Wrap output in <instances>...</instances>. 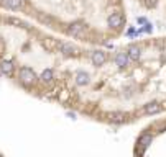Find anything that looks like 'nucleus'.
<instances>
[{
    "label": "nucleus",
    "mask_w": 166,
    "mask_h": 157,
    "mask_svg": "<svg viewBox=\"0 0 166 157\" xmlns=\"http://www.w3.org/2000/svg\"><path fill=\"white\" fill-rule=\"evenodd\" d=\"M2 10L89 46L110 44L127 25L122 0H2Z\"/></svg>",
    "instance_id": "obj_1"
},
{
    "label": "nucleus",
    "mask_w": 166,
    "mask_h": 157,
    "mask_svg": "<svg viewBox=\"0 0 166 157\" xmlns=\"http://www.w3.org/2000/svg\"><path fill=\"white\" fill-rule=\"evenodd\" d=\"M0 3H2V0H0Z\"/></svg>",
    "instance_id": "obj_2"
}]
</instances>
